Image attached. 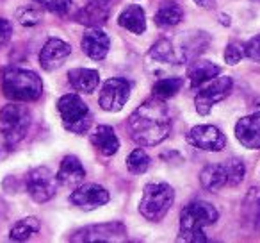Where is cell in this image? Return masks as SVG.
<instances>
[{"label":"cell","mask_w":260,"mask_h":243,"mask_svg":"<svg viewBox=\"0 0 260 243\" xmlns=\"http://www.w3.org/2000/svg\"><path fill=\"white\" fill-rule=\"evenodd\" d=\"M130 138L143 147L159 145L171 131V115L164 100L153 97L143 102L126 122Z\"/></svg>","instance_id":"cell-1"},{"label":"cell","mask_w":260,"mask_h":243,"mask_svg":"<svg viewBox=\"0 0 260 243\" xmlns=\"http://www.w3.org/2000/svg\"><path fill=\"white\" fill-rule=\"evenodd\" d=\"M217 209L212 204L205 200H194L189 202L180 213V232L178 241H207V236L203 234V227L216 224Z\"/></svg>","instance_id":"cell-2"},{"label":"cell","mask_w":260,"mask_h":243,"mask_svg":"<svg viewBox=\"0 0 260 243\" xmlns=\"http://www.w3.org/2000/svg\"><path fill=\"white\" fill-rule=\"evenodd\" d=\"M2 90L9 100L32 102L38 100L43 93V83H41L40 75L32 70L11 68L4 73Z\"/></svg>","instance_id":"cell-3"},{"label":"cell","mask_w":260,"mask_h":243,"mask_svg":"<svg viewBox=\"0 0 260 243\" xmlns=\"http://www.w3.org/2000/svg\"><path fill=\"white\" fill-rule=\"evenodd\" d=\"M175 192L166 182H152L145 186L143 199L139 204V213L150 222H160L171 209Z\"/></svg>","instance_id":"cell-4"},{"label":"cell","mask_w":260,"mask_h":243,"mask_svg":"<svg viewBox=\"0 0 260 243\" xmlns=\"http://www.w3.org/2000/svg\"><path fill=\"white\" fill-rule=\"evenodd\" d=\"M57 111L62 118V125L70 132L84 134L91 127V122H93L91 111L77 93L62 95L57 102Z\"/></svg>","instance_id":"cell-5"},{"label":"cell","mask_w":260,"mask_h":243,"mask_svg":"<svg viewBox=\"0 0 260 243\" xmlns=\"http://www.w3.org/2000/svg\"><path fill=\"white\" fill-rule=\"evenodd\" d=\"M30 125V113L27 107L18 104H8L0 109V127L2 136L6 140V145L13 147L22 142L27 134V129Z\"/></svg>","instance_id":"cell-6"},{"label":"cell","mask_w":260,"mask_h":243,"mask_svg":"<svg viewBox=\"0 0 260 243\" xmlns=\"http://www.w3.org/2000/svg\"><path fill=\"white\" fill-rule=\"evenodd\" d=\"M232 88H234V80L228 75L210 79V83L203 84L202 90L196 93V98H194L196 111L202 116L209 115V113L212 111L214 104H217V102H221L223 98H226L228 95H230Z\"/></svg>","instance_id":"cell-7"},{"label":"cell","mask_w":260,"mask_h":243,"mask_svg":"<svg viewBox=\"0 0 260 243\" xmlns=\"http://www.w3.org/2000/svg\"><path fill=\"white\" fill-rule=\"evenodd\" d=\"M57 175L50 172L47 167H38L29 172L27 175V192L34 202H48L57 192Z\"/></svg>","instance_id":"cell-8"},{"label":"cell","mask_w":260,"mask_h":243,"mask_svg":"<svg viewBox=\"0 0 260 243\" xmlns=\"http://www.w3.org/2000/svg\"><path fill=\"white\" fill-rule=\"evenodd\" d=\"M130 97V83L121 77H112L105 80L100 91V107L104 111L116 113L126 104Z\"/></svg>","instance_id":"cell-9"},{"label":"cell","mask_w":260,"mask_h":243,"mask_svg":"<svg viewBox=\"0 0 260 243\" xmlns=\"http://www.w3.org/2000/svg\"><path fill=\"white\" fill-rule=\"evenodd\" d=\"M146 63H148L150 72L159 75V73L168 72L173 66L180 65L182 59L178 50L173 47V43L170 40H159L150 48L148 56H146Z\"/></svg>","instance_id":"cell-10"},{"label":"cell","mask_w":260,"mask_h":243,"mask_svg":"<svg viewBox=\"0 0 260 243\" xmlns=\"http://www.w3.org/2000/svg\"><path fill=\"white\" fill-rule=\"evenodd\" d=\"M187 142L196 149L209 152H221L226 147V138L216 125H196L187 132Z\"/></svg>","instance_id":"cell-11"},{"label":"cell","mask_w":260,"mask_h":243,"mask_svg":"<svg viewBox=\"0 0 260 243\" xmlns=\"http://www.w3.org/2000/svg\"><path fill=\"white\" fill-rule=\"evenodd\" d=\"M125 238V225L118 224V222H111V224H98L80 229L72 239L73 241H121Z\"/></svg>","instance_id":"cell-12"},{"label":"cell","mask_w":260,"mask_h":243,"mask_svg":"<svg viewBox=\"0 0 260 243\" xmlns=\"http://www.w3.org/2000/svg\"><path fill=\"white\" fill-rule=\"evenodd\" d=\"M70 200H72L73 206L80 207L84 211H91L100 206H105L109 202V192L104 186L89 182V184H82L79 188H75Z\"/></svg>","instance_id":"cell-13"},{"label":"cell","mask_w":260,"mask_h":243,"mask_svg":"<svg viewBox=\"0 0 260 243\" xmlns=\"http://www.w3.org/2000/svg\"><path fill=\"white\" fill-rule=\"evenodd\" d=\"M70 54H72V47H70V43L59 40V38H50V40L43 45V48H41L40 65L43 70L52 72V70L59 68Z\"/></svg>","instance_id":"cell-14"},{"label":"cell","mask_w":260,"mask_h":243,"mask_svg":"<svg viewBox=\"0 0 260 243\" xmlns=\"http://www.w3.org/2000/svg\"><path fill=\"white\" fill-rule=\"evenodd\" d=\"M235 138L246 149H260V113L242 116L235 125Z\"/></svg>","instance_id":"cell-15"},{"label":"cell","mask_w":260,"mask_h":243,"mask_svg":"<svg viewBox=\"0 0 260 243\" xmlns=\"http://www.w3.org/2000/svg\"><path fill=\"white\" fill-rule=\"evenodd\" d=\"M82 50L87 58L94 59V61H102L105 59V56L109 54V48H111V40L109 36L98 27H89V29L84 33L82 36Z\"/></svg>","instance_id":"cell-16"},{"label":"cell","mask_w":260,"mask_h":243,"mask_svg":"<svg viewBox=\"0 0 260 243\" xmlns=\"http://www.w3.org/2000/svg\"><path fill=\"white\" fill-rule=\"evenodd\" d=\"M111 0H89L79 13H77V22L86 27H100L107 22L111 15Z\"/></svg>","instance_id":"cell-17"},{"label":"cell","mask_w":260,"mask_h":243,"mask_svg":"<svg viewBox=\"0 0 260 243\" xmlns=\"http://www.w3.org/2000/svg\"><path fill=\"white\" fill-rule=\"evenodd\" d=\"M241 220L242 227L249 232L260 231V188L253 186L246 193L241 207Z\"/></svg>","instance_id":"cell-18"},{"label":"cell","mask_w":260,"mask_h":243,"mask_svg":"<svg viewBox=\"0 0 260 243\" xmlns=\"http://www.w3.org/2000/svg\"><path fill=\"white\" fill-rule=\"evenodd\" d=\"M221 73V68L216 63L209 61V59H191L187 66V77L191 88H200L210 79L217 77Z\"/></svg>","instance_id":"cell-19"},{"label":"cell","mask_w":260,"mask_h":243,"mask_svg":"<svg viewBox=\"0 0 260 243\" xmlns=\"http://www.w3.org/2000/svg\"><path fill=\"white\" fill-rule=\"evenodd\" d=\"M86 177V170H84L82 163L77 156H66L62 157L61 165H59L57 172V181L62 186H70V188H75Z\"/></svg>","instance_id":"cell-20"},{"label":"cell","mask_w":260,"mask_h":243,"mask_svg":"<svg viewBox=\"0 0 260 243\" xmlns=\"http://www.w3.org/2000/svg\"><path fill=\"white\" fill-rule=\"evenodd\" d=\"M207 47H209V34L207 33H185V36L182 38L180 48L177 50L184 63L196 59Z\"/></svg>","instance_id":"cell-21"},{"label":"cell","mask_w":260,"mask_h":243,"mask_svg":"<svg viewBox=\"0 0 260 243\" xmlns=\"http://www.w3.org/2000/svg\"><path fill=\"white\" fill-rule=\"evenodd\" d=\"M68 80L72 88L80 93H93L100 83V75L96 70L91 68H73L68 72Z\"/></svg>","instance_id":"cell-22"},{"label":"cell","mask_w":260,"mask_h":243,"mask_svg":"<svg viewBox=\"0 0 260 243\" xmlns=\"http://www.w3.org/2000/svg\"><path fill=\"white\" fill-rule=\"evenodd\" d=\"M91 143L104 156H114L119 149L118 136L114 134L112 127H109V125H98L93 134H91Z\"/></svg>","instance_id":"cell-23"},{"label":"cell","mask_w":260,"mask_h":243,"mask_svg":"<svg viewBox=\"0 0 260 243\" xmlns=\"http://www.w3.org/2000/svg\"><path fill=\"white\" fill-rule=\"evenodd\" d=\"M200 184L207 192H219L221 188L228 184L226 170L224 165H207L202 172H200Z\"/></svg>","instance_id":"cell-24"},{"label":"cell","mask_w":260,"mask_h":243,"mask_svg":"<svg viewBox=\"0 0 260 243\" xmlns=\"http://www.w3.org/2000/svg\"><path fill=\"white\" fill-rule=\"evenodd\" d=\"M118 25L130 31L134 34H143L146 31V16L141 6H128L125 11L119 15Z\"/></svg>","instance_id":"cell-25"},{"label":"cell","mask_w":260,"mask_h":243,"mask_svg":"<svg viewBox=\"0 0 260 243\" xmlns=\"http://www.w3.org/2000/svg\"><path fill=\"white\" fill-rule=\"evenodd\" d=\"M182 18H184V11H182L180 4L175 0L160 2L159 9L155 13V23L159 27H175L182 22Z\"/></svg>","instance_id":"cell-26"},{"label":"cell","mask_w":260,"mask_h":243,"mask_svg":"<svg viewBox=\"0 0 260 243\" xmlns=\"http://www.w3.org/2000/svg\"><path fill=\"white\" fill-rule=\"evenodd\" d=\"M40 231V220L36 217H27L22 218L20 222H16L9 231V238L15 241H25L30 236H34Z\"/></svg>","instance_id":"cell-27"},{"label":"cell","mask_w":260,"mask_h":243,"mask_svg":"<svg viewBox=\"0 0 260 243\" xmlns=\"http://www.w3.org/2000/svg\"><path fill=\"white\" fill-rule=\"evenodd\" d=\"M182 88V79L180 77H166V79H160L153 86V97L160 98V100H166L171 98L173 95H177Z\"/></svg>","instance_id":"cell-28"},{"label":"cell","mask_w":260,"mask_h":243,"mask_svg":"<svg viewBox=\"0 0 260 243\" xmlns=\"http://www.w3.org/2000/svg\"><path fill=\"white\" fill-rule=\"evenodd\" d=\"M150 167V156L143 149H136L128 154L126 157V168H128L130 174L141 175L148 170Z\"/></svg>","instance_id":"cell-29"},{"label":"cell","mask_w":260,"mask_h":243,"mask_svg":"<svg viewBox=\"0 0 260 243\" xmlns=\"http://www.w3.org/2000/svg\"><path fill=\"white\" fill-rule=\"evenodd\" d=\"M224 170H226L228 177V186H239L244 179V163H242L239 157H232V159L224 161Z\"/></svg>","instance_id":"cell-30"},{"label":"cell","mask_w":260,"mask_h":243,"mask_svg":"<svg viewBox=\"0 0 260 243\" xmlns=\"http://www.w3.org/2000/svg\"><path fill=\"white\" fill-rule=\"evenodd\" d=\"M16 20L25 27H34L43 20V13L40 8H32V6H25L16 11Z\"/></svg>","instance_id":"cell-31"},{"label":"cell","mask_w":260,"mask_h":243,"mask_svg":"<svg viewBox=\"0 0 260 243\" xmlns=\"http://www.w3.org/2000/svg\"><path fill=\"white\" fill-rule=\"evenodd\" d=\"M41 9H47L55 15H66L72 9V0H34Z\"/></svg>","instance_id":"cell-32"},{"label":"cell","mask_w":260,"mask_h":243,"mask_svg":"<svg viewBox=\"0 0 260 243\" xmlns=\"http://www.w3.org/2000/svg\"><path fill=\"white\" fill-rule=\"evenodd\" d=\"M246 56L244 52V45L241 43H230L226 47V50H224V61L228 63V65H237V63H241V59Z\"/></svg>","instance_id":"cell-33"},{"label":"cell","mask_w":260,"mask_h":243,"mask_svg":"<svg viewBox=\"0 0 260 243\" xmlns=\"http://www.w3.org/2000/svg\"><path fill=\"white\" fill-rule=\"evenodd\" d=\"M244 52L251 61L260 63V34L253 36L251 40L244 45Z\"/></svg>","instance_id":"cell-34"},{"label":"cell","mask_w":260,"mask_h":243,"mask_svg":"<svg viewBox=\"0 0 260 243\" xmlns=\"http://www.w3.org/2000/svg\"><path fill=\"white\" fill-rule=\"evenodd\" d=\"M13 36V25L9 23V20L0 18V48L4 47Z\"/></svg>","instance_id":"cell-35"},{"label":"cell","mask_w":260,"mask_h":243,"mask_svg":"<svg viewBox=\"0 0 260 243\" xmlns=\"http://www.w3.org/2000/svg\"><path fill=\"white\" fill-rule=\"evenodd\" d=\"M194 2L200 8H207V9H212L214 4H216V0H194Z\"/></svg>","instance_id":"cell-36"}]
</instances>
